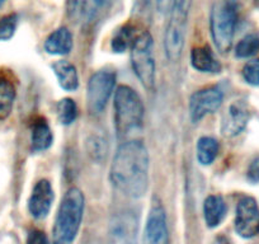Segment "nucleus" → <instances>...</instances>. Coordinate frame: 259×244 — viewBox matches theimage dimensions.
I'll return each mask as SVG.
<instances>
[{
  "label": "nucleus",
  "mask_w": 259,
  "mask_h": 244,
  "mask_svg": "<svg viewBox=\"0 0 259 244\" xmlns=\"http://www.w3.org/2000/svg\"><path fill=\"white\" fill-rule=\"evenodd\" d=\"M238 23L236 0H220L211 11V34L215 46L223 54H228L233 46Z\"/></svg>",
  "instance_id": "nucleus-3"
},
{
  "label": "nucleus",
  "mask_w": 259,
  "mask_h": 244,
  "mask_svg": "<svg viewBox=\"0 0 259 244\" xmlns=\"http://www.w3.org/2000/svg\"><path fill=\"white\" fill-rule=\"evenodd\" d=\"M259 52V36L255 33L246 34L235 47V55L239 59L251 57Z\"/></svg>",
  "instance_id": "nucleus-23"
},
{
  "label": "nucleus",
  "mask_w": 259,
  "mask_h": 244,
  "mask_svg": "<svg viewBox=\"0 0 259 244\" xmlns=\"http://www.w3.org/2000/svg\"><path fill=\"white\" fill-rule=\"evenodd\" d=\"M73 49V34L68 28L61 27L52 32L45 41V50L51 55H66Z\"/></svg>",
  "instance_id": "nucleus-14"
},
{
  "label": "nucleus",
  "mask_w": 259,
  "mask_h": 244,
  "mask_svg": "<svg viewBox=\"0 0 259 244\" xmlns=\"http://www.w3.org/2000/svg\"><path fill=\"white\" fill-rule=\"evenodd\" d=\"M144 241L149 244H165L169 241L165 211L159 204L154 205L149 213Z\"/></svg>",
  "instance_id": "nucleus-13"
},
{
  "label": "nucleus",
  "mask_w": 259,
  "mask_h": 244,
  "mask_svg": "<svg viewBox=\"0 0 259 244\" xmlns=\"http://www.w3.org/2000/svg\"><path fill=\"white\" fill-rule=\"evenodd\" d=\"M54 141V135L46 119L38 118L32 124L31 143L32 148L36 151H44L51 146Z\"/></svg>",
  "instance_id": "nucleus-18"
},
{
  "label": "nucleus",
  "mask_w": 259,
  "mask_h": 244,
  "mask_svg": "<svg viewBox=\"0 0 259 244\" xmlns=\"http://www.w3.org/2000/svg\"><path fill=\"white\" fill-rule=\"evenodd\" d=\"M84 0H68V12L70 16L83 14Z\"/></svg>",
  "instance_id": "nucleus-29"
},
{
  "label": "nucleus",
  "mask_w": 259,
  "mask_h": 244,
  "mask_svg": "<svg viewBox=\"0 0 259 244\" xmlns=\"http://www.w3.org/2000/svg\"><path fill=\"white\" fill-rule=\"evenodd\" d=\"M249 121V109L245 102L235 101L228 107L221 119V133L226 138H234L243 133Z\"/></svg>",
  "instance_id": "nucleus-10"
},
{
  "label": "nucleus",
  "mask_w": 259,
  "mask_h": 244,
  "mask_svg": "<svg viewBox=\"0 0 259 244\" xmlns=\"http://www.w3.org/2000/svg\"><path fill=\"white\" fill-rule=\"evenodd\" d=\"M174 0H158V7L159 11L166 12L170 9V6H173Z\"/></svg>",
  "instance_id": "nucleus-31"
},
{
  "label": "nucleus",
  "mask_w": 259,
  "mask_h": 244,
  "mask_svg": "<svg viewBox=\"0 0 259 244\" xmlns=\"http://www.w3.org/2000/svg\"><path fill=\"white\" fill-rule=\"evenodd\" d=\"M28 241H29V243H33V244H37V243H46L47 238H46V236H45V234L42 233V231L33 230L31 234H29Z\"/></svg>",
  "instance_id": "nucleus-30"
},
{
  "label": "nucleus",
  "mask_w": 259,
  "mask_h": 244,
  "mask_svg": "<svg viewBox=\"0 0 259 244\" xmlns=\"http://www.w3.org/2000/svg\"><path fill=\"white\" fill-rule=\"evenodd\" d=\"M191 64L196 70L202 73H219L221 65L207 46L194 47L191 52Z\"/></svg>",
  "instance_id": "nucleus-15"
},
{
  "label": "nucleus",
  "mask_w": 259,
  "mask_h": 244,
  "mask_svg": "<svg viewBox=\"0 0 259 244\" xmlns=\"http://www.w3.org/2000/svg\"><path fill=\"white\" fill-rule=\"evenodd\" d=\"M52 70L56 75L59 84L65 91H75L79 87V75L75 66L69 61L60 60L52 64Z\"/></svg>",
  "instance_id": "nucleus-17"
},
{
  "label": "nucleus",
  "mask_w": 259,
  "mask_h": 244,
  "mask_svg": "<svg viewBox=\"0 0 259 244\" xmlns=\"http://www.w3.org/2000/svg\"><path fill=\"white\" fill-rule=\"evenodd\" d=\"M170 19L168 22L164 38V47L169 61H178L186 44L187 24H188V0H174L170 8Z\"/></svg>",
  "instance_id": "nucleus-5"
},
{
  "label": "nucleus",
  "mask_w": 259,
  "mask_h": 244,
  "mask_svg": "<svg viewBox=\"0 0 259 244\" xmlns=\"http://www.w3.org/2000/svg\"><path fill=\"white\" fill-rule=\"evenodd\" d=\"M113 0H84L83 17L87 23L98 21L109 8Z\"/></svg>",
  "instance_id": "nucleus-20"
},
{
  "label": "nucleus",
  "mask_w": 259,
  "mask_h": 244,
  "mask_svg": "<svg viewBox=\"0 0 259 244\" xmlns=\"http://www.w3.org/2000/svg\"><path fill=\"white\" fill-rule=\"evenodd\" d=\"M223 99L224 93L219 87H208L196 92L189 99V114L192 121L197 124L208 113L218 111Z\"/></svg>",
  "instance_id": "nucleus-8"
},
{
  "label": "nucleus",
  "mask_w": 259,
  "mask_h": 244,
  "mask_svg": "<svg viewBox=\"0 0 259 244\" xmlns=\"http://www.w3.org/2000/svg\"><path fill=\"white\" fill-rule=\"evenodd\" d=\"M88 145H89V153H91V155L93 156V158L102 160V159L106 156L107 145H106V141H104L103 139L92 138L91 140L88 141Z\"/></svg>",
  "instance_id": "nucleus-27"
},
{
  "label": "nucleus",
  "mask_w": 259,
  "mask_h": 244,
  "mask_svg": "<svg viewBox=\"0 0 259 244\" xmlns=\"http://www.w3.org/2000/svg\"><path fill=\"white\" fill-rule=\"evenodd\" d=\"M138 216L130 211L116 215L109 224V234L116 243H134L138 236Z\"/></svg>",
  "instance_id": "nucleus-12"
},
{
  "label": "nucleus",
  "mask_w": 259,
  "mask_h": 244,
  "mask_svg": "<svg viewBox=\"0 0 259 244\" xmlns=\"http://www.w3.org/2000/svg\"><path fill=\"white\" fill-rule=\"evenodd\" d=\"M243 78L248 84L259 87V59H253L244 65Z\"/></svg>",
  "instance_id": "nucleus-26"
},
{
  "label": "nucleus",
  "mask_w": 259,
  "mask_h": 244,
  "mask_svg": "<svg viewBox=\"0 0 259 244\" xmlns=\"http://www.w3.org/2000/svg\"><path fill=\"white\" fill-rule=\"evenodd\" d=\"M135 28L133 26H123L121 29L117 31L112 39V50L114 52H124L127 49L131 47L134 38H135Z\"/></svg>",
  "instance_id": "nucleus-22"
},
{
  "label": "nucleus",
  "mask_w": 259,
  "mask_h": 244,
  "mask_svg": "<svg viewBox=\"0 0 259 244\" xmlns=\"http://www.w3.org/2000/svg\"><path fill=\"white\" fill-rule=\"evenodd\" d=\"M16 87L7 76L0 75V121L6 119L13 109Z\"/></svg>",
  "instance_id": "nucleus-19"
},
{
  "label": "nucleus",
  "mask_w": 259,
  "mask_h": 244,
  "mask_svg": "<svg viewBox=\"0 0 259 244\" xmlns=\"http://www.w3.org/2000/svg\"><path fill=\"white\" fill-rule=\"evenodd\" d=\"M117 130L121 134L131 133L141 128L144 104L140 96L127 86L118 87L114 94Z\"/></svg>",
  "instance_id": "nucleus-4"
},
{
  "label": "nucleus",
  "mask_w": 259,
  "mask_h": 244,
  "mask_svg": "<svg viewBox=\"0 0 259 244\" xmlns=\"http://www.w3.org/2000/svg\"><path fill=\"white\" fill-rule=\"evenodd\" d=\"M78 116V107L71 98H64L57 104V118L62 125H71Z\"/></svg>",
  "instance_id": "nucleus-24"
},
{
  "label": "nucleus",
  "mask_w": 259,
  "mask_h": 244,
  "mask_svg": "<svg viewBox=\"0 0 259 244\" xmlns=\"http://www.w3.org/2000/svg\"><path fill=\"white\" fill-rule=\"evenodd\" d=\"M84 214V196L79 188H70L65 193L60 204L59 213L55 220L54 241L68 244L74 241Z\"/></svg>",
  "instance_id": "nucleus-2"
},
{
  "label": "nucleus",
  "mask_w": 259,
  "mask_h": 244,
  "mask_svg": "<svg viewBox=\"0 0 259 244\" xmlns=\"http://www.w3.org/2000/svg\"><path fill=\"white\" fill-rule=\"evenodd\" d=\"M54 200L55 195L51 183L47 179H41L36 183L28 200L29 213L37 220L45 219L51 210Z\"/></svg>",
  "instance_id": "nucleus-11"
},
{
  "label": "nucleus",
  "mask_w": 259,
  "mask_h": 244,
  "mask_svg": "<svg viewBox=\"0 0 259 244\" xmlns=\"http://www.w3.org/2000/svg\"><path fill=\"white\" fill-rule=\"evenodd\" d=\"M219 143L216 139L210 138V136H205L198 140L197 144V158L198 161L203 166H208V164L213 163L219 154Z\"/></svg>",
  "instance_id": "nucleus-21"
},
{
  "label": "nucleus",
  "mask_w": 259,
  "mask_h": 244,
  "mask_svg": "<svg viewBox=\"0 0 259 244\" xmlns=\"http://www.w3.org/2000/svg\"><path fill=\"white\" fill-rule=\"evenodd\" d=\"M235 230L243 238L259 234V208L253 197H243L236 206Z\"/></svg>",
  "instance_id": "nucleus-9"
},
{
  "label": "nucleus",
  "mask_w": 259,
  "mask_h": 244,
  "mask_svg": "<svg viewBox=\"0 0 259 244\" xmlns=\"http://www.w3.org/2000/svg\"><path fill=\"white\" fill-rule=\"evenodd\" d=\"M228 208L224 198L219 195H211L203 202V214L208 228H216L225 219Z\"/></svg>",
  "instance_id": "nucleus-16"
},
{
  "label": "nucleus",
  "mask_w": 259,
  "mask_h": 244,
  "mask_svg": "<svg viewBox=\"0 0 259 244\" xmlns=\"http://www.w3.org/2000/svg\"><path fill=\"white\" fill-rule=\"evenodd\" d=\"M248 179L253 183L259 182V156L254 159L248 168Z\"/></svg>",
  "instance_id": "nucleus-28"
},
{
  "label": "nucleus",
  "mask_w": 259,
  "mask_h": 244,
  "mask_svg": "<svg viewBox=\"0 0 259 244\" xmlns=\"http://www.w3.org/2000/svg\"><path fill=\"white\" fill-rule=\"evenodd\" d=\"M149 153L141 141L122 144L114 154L111 167V181L123 195L143 197L149 187Z\"/></svg>",
  "instance_id": "nucleus-1"
},
{
  "label": "nucleus",
  "mask_w": 259,
  "mask_h": 244,
  "mask_svg": "<svg viewBox=\"0 0 259 244\" xmlns=\"http://www.w3.org/2000/svg\"><path fill=\"white\" fill-rule=\"evenodd\" d=\"M18 24L17 14H8L0 18V41H8L13 37Z\"/></svg>",
  "instance_id": "nucleus-25"
},
{
  "label": "nucleus",
  "mask_w": 259,
  "mask_h": 244,
  "mask_svg": "<svg viewBox=\"0 0 259 244\" xmlns=\"http://www.w3.org/2000/svg\"><path fill=\"white\" fill-rule=\"evenodd\" d=\"M131 64L141 84L148 91L155 87V63L153 56V37L148 31L136 34L131 45Z\"/></svg>",
  "instance_id": "nucleus-6"
},
{
  "label": "nucleus",
  "mask_w": 259,
  "mask_h": 244,
  "mask_svg": "<svg viewBox=\"0 0 259 244\" xmlns=\"http://www.w3.org/2000/svg\"><path fill=\"white\" fill-rule=\"evenodd\" d=\"M116 84V74L111 70H99L89 79L87 89V103L91 113L104 111Z\"/></svg>",
  "instance_id": "nucleus-7"
},
{
  "label": "nucleus",
  "mask_w": 259,
  "mask_h": 244,
  "mask_svg": "<svg viewBox=\"0 0 259 244\" xmlns=\"http://www.w3.org/2000/svg\"><path fill=\"white\" fill-rule=\"evenodd\" d=\"M4 2H6V0H0V7L3 6V3H4Z\"/></svg>",
  "instance_id": "nucleus-32"
}]
</instances>
